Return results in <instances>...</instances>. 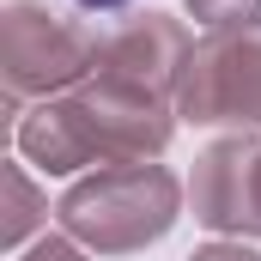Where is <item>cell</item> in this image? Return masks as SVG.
Instances as JSON below:
<instances>
[{"label":"cell","instance_id":"8","mask_svg":"<svg viewBox=\"0 0 261 261\" xmlns=\"http://www.w3.org/2000/svg\"><path fill=\"white\" fill-rule=\"evenodd\" d=\"M195 24H206V37L219 31H261V0H189Z\"/></svg>","mask_w":261,"mask_h":261},{"label":"cell","instance_id":"1","mask_svg":"<svg viewBox=\"0 0 261 261\" xmlns=\"http://www.w3.org/2000/svg\"><path fill=\"white\" fill-rule=\"evenodd\" d=\"M176 134V103L158 91L122 85L110 73H91L61 97H43L31 116H18V158L43 176H73L85 164H152Z\"/></svg>","mask_w":261,"mask_h":261},{"label":"cell","instance_id":"4","mask_svg":"<svg viewBox=\"0 0 261 261\" xmlns=\"http://www.w3.org/2000/svg\"><path fill=\"white\" fill-rule=\"evenodd\" d=\"M176 116L195 128H261V31L200 37L176 79Z\"/></svg>","mask_w":261,"mask_h":261},{"label":"cell","instance_id":"2","mask_svg":"<svg viewBox=\"0 0 261 261\" xmlns=\"http://www.w3.org/2000/svg\"><path fill=\"white\" fill-rule=\"evenodd\" d=\"M182 213V182L152 158V164H103L91 176H79L61 195L55 219L61 231L91 249V255H134L146 243H158Z\"/></svg>","mask_w":261,"mask_h":261},{"label":"cell","instance_id":"10","mask_svg":"<svg viewBox=\"0 0 261 261\" xmlns=\"http://www.w3.org/2000/svg\"><path fill=\"white\" fill-rule=\"evenodd\" d=\"M85 255H91V249H79V243L61 231V237H43V243H37L24 261H85Z\"/></svg>","mask_w":261,"mask_h":261},{"label":"cell","instance_id":"7","mask_svg":"<svg viewBox=\"0 0 261 261\" xmlns=\"http://www.w3.org/2000/svg\"><path fill=\"white\" fill-rule=\"evenodd\" d=\"M0 182H6V225H0V237H6V249H18V243L49 219V200L31 189V176H24L18 164H6V176H0Z\"/></svg>","mask_w":261,"mask_h":261},{"label":"cell","instance_id":"11","mask_svg":"<svg viewBox=\"0 0 261 261\" xmlns=\"http://www.w3.org/2000/svg\"><path fill=\"white\" fill-rule=\"evenodd\" d=\"M85 12H116V6H128V0H79Z\"/></svg>","mask_w":261,"mask_h":261},{"label":"cell","instance_id":"3","mask_svg":"<svg viewBox=\"0 0 261 261\" xmlns=\"http://www.w3.org/2000/svg\"><path fill=\"white\" fill-rule=\"evenodd\" d=\"M103 61V37L73 18L61 6H43V0H12L6 18H0V79H6V97L12 103H43V97H61L73 85H85Z\"/></svg>","mask_w":261,"mask_h":261},{"label":"cell","instance_id":"6","mask_svg":"<svg viewBox=\"0 0 261 261\" xmlns=\"http://www.w3.org/2000/svg\"><path fill=\"white\" fill-rule=\"evenodd\" d=\"M195 55V31L170 12H134L122 31L103 37V61L97 73L122 79V85H140V91H158L176 103V79Z\"/></svg>","mask_w":261,"mask_h":261},{"label":"cell","instance_id":"5","mask_svg":"<svg viewBox=\"0 0 261 261\" xmlns=\"http://www.w3.org/2000/svg\"><path fill=\"white\" fill-rule=\"evenodd\" d=\"M189 206L219 237H261V134H225L200 152Z\"/></svg>","mask_w":261,"mask_h":261},{"label":"cell","instance_id":"9","mask_svg":"<svg viewBox=\"0 0 261 261\" xmlns=\"http://www.w3.org/2000/svg\"><path fill=\"white\" fill-rule=\"evenodd\" d=\"M189 261H261L243 237H219V243H206V249H195Z\"/></svg>","mask_w":261,"mask_h":261}]
</instances>
